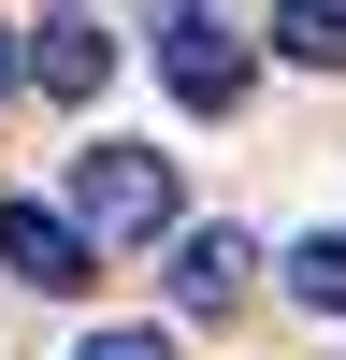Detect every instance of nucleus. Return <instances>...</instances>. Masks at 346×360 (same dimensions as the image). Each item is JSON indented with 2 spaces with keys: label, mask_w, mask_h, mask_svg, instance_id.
Here are the masks:
<instances>
[{
  "label": "nucleus",
  "mask_w": 346,
  "mask_h": 360,
  "mask_svg": "<svg viewBox=\"0 0 346 360\" xmlns=\"http://www.w3.org/2000/svg\"><path fill=\"white\" fill-rule=\"evenodd\" d=\"M245 274H260V259H245V231H173V303H188V317H217Z\"/></svg>",
  "instance_id": "obj_5"
},
{
  "label": "nucleus",
  "mask_w": 346,
  "mask_h": 360,
  "mask_svg": "<svg viewBox=\"0 0 346 360\" xmlns=\"http://www.w3.org/2000/svg\"><path fill=\"white\" fill-rule=\"evenodd\" d=\"M274 58H303V72H346V0H274Z\"/></svg>",
  "instance_id": "obj_6"
},
{
  "label": "nucleus",
  "mask_w": 346,
  "mask_h": 360,
  "mask_svg": "<svg viewBox=\"0 0 346 360\" xmlns=\"http://www.w3.org/2000/svg\"><path fill=\"white\" fill-rule=\"evenodd\" d=\"M72 360H173V332H130V317H115V332H86Z\"/></svg>",
  "instance_id": "obj_8"
},
{
  "label": "nucleus",
  "mask_w": 346,
  "mask_h": 360,
  "mask_svg": "<svg viewBox=\"0 0 346 360\" xmlns=\"http://www.w3.org/2000/svg\"><path fill=\"white\" fill-rule=\"evenodd\" d=\"M0 101H15V29H0Z\"/></svg>",
  "instance_id": "obj_9"
},
{
  "label": "nucleus",
  "mask_w": 346,
  "mask_h": 360,
  "mask_svg": "<svg viewBox=\"0 0 346 360\" xmlns=\"http://www.w3.org/2000/svg\"><path fill=\"white\" fill-rule=\"evenodd\" d=\"M58 217H72L86 259H101V245H159V231H173V159H159V144H86Z\"/></svg>",
  "instance_id": "obj_1"
},
{
  "label": "nucleus",
  "mask_w": 346,
  "mask_h": 360,
  "mask_svg": "<svg viewBox=\"0 0 346 360\" xmlns=\"http://www.w3.org/2000/svg\"><path fill=\"white\" fill-rule=\"evenodd\" d=\"M0 274H15V288H58V303H72L101 259L72 245V217H58V202H0Z\"/></svg>",
  "instance_id": "obj_4"
},
{
  "label": "nucleus",
  "mask_w": 346,
  "mask_h": 360,
  "mask_svg": "<svg viewBox=\"0 0 346 360\" xmlns=\"http://www.w3.org/2000/svg\"><path fill=\"white\" fill-rule=\"evenodd\" d=\"M144 44H159V86H173L188 115H231L245 72H260V44H231L217 0H144Z\"/></svg>",
  "instance_id": "obj_2"
},
{
  "label": "nucleus",
  "mask_w": 346,
  "mask_h": 360,
  "mask_svg": "<svg viewBox=\"0 0 346 360\" xmlns=\"http://www.w3.org/2000/svg\"><path fill=\"white\" fill-rule=\"evenodd\" d=\"M288 303H303V317H346V231H303V245H288Z\"/></svg>",
  "instance_id": "obj_7"
},
{
  "label": "nucleus",
  "mask_w": 346,
  "mask_h": 360,
  "mask_svg": "<svg viewBox=\"0 0 346 360\" xmlns=\"http://www.w3.org/2000/svg\"><path fill=\"white\" fill-rule=\"evenodd\" d=\"M15 86H58V101H101V86H115V29H101V15H44V29L15 44Z\"/></svg>",
  "instance_id": "obj_3"
},
{
  "label": "nucleus",
  "mask_w": 346,
  "mask_h": 360,
  "mask_svg": "<svg viewBox=\"0 0 346 360\" xmlns=\"http://www.w3.org/2000/svg\"><path fill=\"white\" fill-rule=\"evenodd\" d=\"M72 15H86V0H72Z\"/></svg>",
  "instance_id": "obj_10"
}]
</instances>
